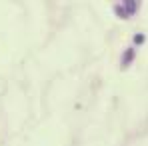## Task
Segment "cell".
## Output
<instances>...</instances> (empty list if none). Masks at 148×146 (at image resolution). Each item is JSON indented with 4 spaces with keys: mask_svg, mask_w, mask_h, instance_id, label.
<instances>
[{
    "mask_svg": "<svg viewBox=\"0 0 148 146\" xmlns=\"http://www.w3.org/2000/svg\"><path fill=\"white\" fill-rule=\"evenodd\" d=\"M136 8H138V4L130 0V2H124L122 6H116V12H118L120 16H128V14H132Z\"/></svg>",
    "mask_w": 148,
    "mask_h": 146,
    "instance_id": "obj_1",
    "label": "cell"
},
{
    "mask_svg": "<svg viewBox=\"0 0 148 146\" xmlns=\"http://www.w3.org/2000/svg\"><path fill=\"white\" fill-rule=\"evenodd\" d=\"M132 56H134V52H132V50H126V54H124V60H122L124 66H126V64H128V62L132 60Z\"/></svg>",
    "mask_w": 148,
    "mask_h": 146,
    "instance_id": "obj_2",
    "label": "cell"
},
{
    "mask_svg": "<svg viewBox=\"0 0 148 146\" xmlns=\"http://www.w3.org/2000/svg\"><path fill=\"white\" fill-rule=\"evenodd\" d=\"M134 42H136V44H142V42H144V36L136 34V36H134Z\"/></svg>",
    "mask_w": 148,
    "mask_h": 146,
    "instance_id": "obj_3",
    "label": "cell"
}]
</instances>
